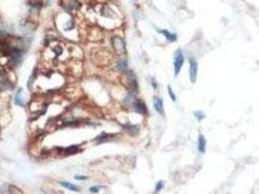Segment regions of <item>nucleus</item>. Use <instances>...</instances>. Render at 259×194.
I'll use <instances>...</instances> for the list:
<instances>
[{
	"mask_svg": "<svg viewBox=\"0 0 259 194\" xmlns=\"http://www.w3.org/2000/svg\"><path fill=\"white\" fill-rule=\"evenodd\" d=\"M183 62H185V56H183V53L182 52V49H178L175 53V56H174V69H175V75L178 76L179 73H180L181 69L183 65Z\"/></svg>",
	"mask_w": 259,
	"mask_h": 194,
	"instance_id": "f257e3e1",
	"label": "nucleus"
},
{
	"mask_svg": "<svg viewBox=\"0 0 259 194\" xmlns=\"http://www.w3.org/2000/svg\"><path fill=\"white\" fill-rule=\"evenodd\" d=\"M113 47H114V51H116V53L118 54H123L126 52L125 43H124L123 40L119 37H114L113 38Z\"/></svg>",
	"mask_w": 259,
	"mask_h": 194,
	"instance_id": "f03ea898",
	"label": "nucleus"
},
{
	"mask_svg": "<svg viewBox=\"0 0 259 194\" xmlns=\"http://www.w3.org/2000/svg\"><path fill=\"white\" fill-rule=\"evenodd\" d=\"M197 72H198L197 61L193 58H189V76H190V80L193 83L196 82Z\"/></svg>",
	"mask_w": 259,
	"mask_h": 194,
	"instance_id": "7ed1b4c3",
	"label": "nucleus"
},
{
	"mask_svg": "<svg viewBox=\"0 0 259 194\" xmlns=\"http://www.w3.org/2000/svg\"><path fill=\"white\" fill-rule=\"evenodd\" d=\"M62 5L68 11L72 10H77L80 8V3L77 0H62Z\"/></svg>",
	"mask_w": 259,
	"mask_h": 194,
	"instance_id": "20e7f679",
	"label": "nucleus"
},
{
	"mask_svg": "<svg viewBox=\"0 0 259 194\" xmlns=\"http://www.w3.org/2000/svg\"><path fill=\"white\" fill-rule=\"evenodd\" d=\"M15 104L19 107H24L26 106V103H24V100L22 98V88H18V90L16 91V94H15V98H14Z\"/></svg>",
	"mask_w": 259,
	"mask_h": 194,
	"instance_id": "39448f33",
	"label": "nucleus"
},
{
	"mask_svg": "<svg viewBox=\"0 0 259 194\" xmlns=\"http://www.w3.org/2000/svg\"><path fill=\"white\" fill-rule=\"evenodd\" d=\"M153 105H154V109L155 111L160 114V115H163L164 114V108H163V101L161 98L158 97H154L153 98Z\"/></svg>",
	"mask_w": 259,
	"mask_h": 194,
	"instance_id": "423d86ee",
	"label": "nucleus"
},
{
	"mask_svg": "<svg viewBox=\"0 0 259 194\" xmlns=\"http://www.w3.org/2000/svg\"><path fill=\"white\" fill-rule=\"evenodd\" d=\"M134 108H135V111L139 114H146L147 113V107L145 105V103L141 100H137L134 102Z\"/></svg>",
	"mask_w": 259,
	"mask_h": 194,
	"instance_id": "0eeeda50",
	"label": "nucleus"
},
{
	"mask_svg": "<svg viewBox=\"0 0 259 194\" xmlns=\"http://www.w3.org/2000/svg\"><path fill=\"white\" fill-rule=\"evenodd\" d=\"M126 77H127V81H128L127 82L128 87L131 88H135L137 87V82H136V77L133 74V72H128Z\"/></svg>",
	"mask_w": 259,
	"mask_h": 194,
	"instance_id": "6e6552de",
	"label": "nucleus"
},
{
	"mask_svg": "<svg viewBox=\"0 0 259 194\" xmlns=\"http://www.w3.org/2000/svg\"><path fill=\"white\" fill-rule=\"evenodd\" d=\"M59 183H60V185H62L63 187L67 188V189L71 190V191H75V192H79L80 191V188L79 186L73 185V183L69 182H59Z\"/></svg>",
	"mask_w": 259,
	"mask_h": 194,
	"instance_id": "1a4fd4ad",
	"label": "nucleus"
},
{
	"mask_svg": "<svg viewBox=\"0 0 259 194\" xmlns=\"http://www.w3.org/2000/svg\"><path fill=\"white\" fill-rule=\"evenodd\" d=\"M198 148H199V151L201 153H204L206 151V139L204 138L203 135L199 136L198 139Z\"/></svg>",
	"mask_w": 259,
	"mask_h": 194,
	"instance_id": "9d476101",
	"label": "nucleus"
},
{
	"mask_svg": "<svg viewBox=\"0 0 259 194\" xmlns=\"http://www.w3.org/2000/svg\"><path fill=\"white\" fill-rule=\"evenodd\" d=\"M159 32L162 33L163 35L166 37V39L169 40L170 42H174V41H176V40H177L176 34H172V33L169 32L168 30H159Z\"/></svg>",
	"mask_w": 259,
	"mask_h": 194,
	"instance_id": "9b49d317",
	"label": "nucleus"
},
{
	"mask_svg": "<svg viewBox=\"0 0 259 194\" xmlns=\"http://www.w3.org/2000/svg\"><path fill=\"white\" fill-rule=\"evenodd\" d=\"M127 66H128V62H127V59L125 58H121L118 62V68L119 69V70L121 71H125L127 69Z\"/></svg>",
	"mask_w": 259,
	"mask_h": 194,
	"instance_id": "f8f14e48",
	"label": "nucleus"
},
{
	"mask_svg": "<svg viewBox=\"0 0 259 194\" xmlns=\"http://www.w3.org/2000/svg\"><path fill=\"white\" fill-rule=\"evenodd\" d=\"M135 101H136L135 96H134L133 94H128V95L124 98L123 103L126 104V105H132V104H134V102H135Z\"/></svg>",
	"mask_w": 259,
	"mask_h": 194,
	"instance_id": "ddd939ff",
	"label": "nucleus"
},
{
	"mask_svg": "<svg viewBox=\"0 0 259 194\" xmlns=\"http://www.w3.org/2000/svg\"><path fill=\"white\" fill-rule=\"evenodd\" d=\"M194 116L196 117V118L198 119L199 121H201L202 119L205 117V115H204V114L202 113V112H200V111H196V112H194Z\"/></svg>",
	"mask_w": 259,
	"mask_h": 194,
	"instance_id": "4468645a",
	"label": "nucleus"
},
{
	"mask_svg": "<svg viewBox=\"0 0 259 194\" xmlns=\"http://www.w3.org/2000/svg\"><path fill=\"white\" fill-rule=\"evenodd\" d=\"M163 186H164V183H163V182H162V181L157 182L156 185H155V191H154V193H157V192L160 191V190L162 189V188H163Z\"/></svg>",
	"mask_w": 259,
	"mask_h": 194,
	"instance_id": "2eb2a0df",
	"label": "nucleus"
},
{
	"mask_svg": "<svg viewBox=\"0 0 259 194\" xmlns=\"http://www.w3.org/2000/svg\"><path fill=\"white\" fill-rule=\"evenodd\" d=\"M168 92H169V95H170V97H171L172 100H173V101H176V95H175V93L173 92L172 87H171L170 86H168Z\"/></svg>",
	"mask_w": 259,
	"mask_h": 194,
	"instance_id": "dca6fc26",
	"label": "nucleus"
},
{
	"mask_svg": "<svg viewBox=\"0 0 259 194\" xmlns=\"http://www.w3.org/2000/svg\"><path fill=\"white\" fill-rule=\"evenodd\" d=\"M102 188V186H96V185H94V186H91L90 188H89V191H90L91 193H98L99 192V189H101Z\"/></svg>",
	"mask_w": 259,
	"mask_h": 194,
	"instance_id": "f3484780",
	"label": "nucleus"
},
{
	"mask_svg": "<svg viewBox=\"0 0 259 194\" xmlns=\"http://www.w3.org/2000/svg\"><path fill=\"white\" fill-rule=\"evenodd\" d=\"M75 179H76V180H79V181H83V180H87V176H76Z\"/></svg>",
	"mask_w": 259,
	"mask_h": 194,
	"instance_id": "a211bd4d",
	"label": "nucleus"
}]
</instances>
